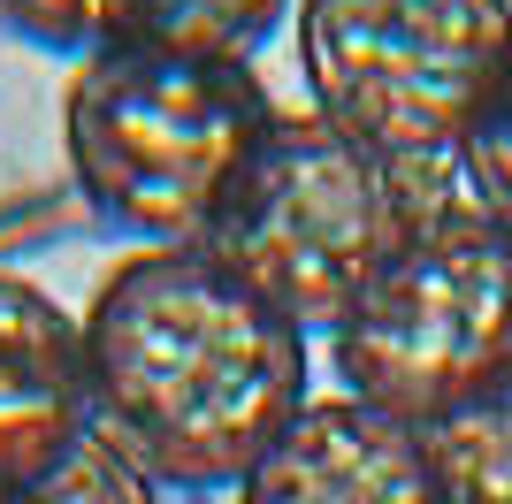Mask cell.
<instances>
[{
  "label": "cell",
  "mask_w": 512,
  "mask_h": 504,
  "mask_svg": "<svg viewBox=\"0 0 512 504\" xmlns=\"http://www.w3.org/2000/svg\"><path fill=\"white\" fill-rule=\"evenodd\" d=\"M92 428L153 489H237L306 413V329L207 245H138L85 314Z\"/></svg>",
  "instance_id": "cell-1"
},
{
  "label": "cell",
  "mask_w": 512,
  "mask_h": 504,
  "mask_svg": "<svg viewBox=\"0 0 512 504\" xmlns=\"http://www.w3.org/2000/svg\"><path fill=\"white\" fill-rule=\"evenodd\" d=\"M276 123L253 62L100 46L69 69L62 153L85 207L138 245H207L214 214Z\"/></svg>",
  "instance_id": "cell-2"
},
{
  "label": "cell",
  "mask_w": 512,
  "mask_h": 504,
  "mask_svg": "<svg viewBox=\"0 0 512 504\" xmlns=\"http://www.w3.org/2000/svg\"><path fill=\"white\" fill-rule=\"evenodd\" d=\"M451 168H398L375 146L344 138L314 107H276L268 138L230 184L207 230V252L260 291L306 336L337 329L383 260L406 245L413 214Z\"/></svg>",
  "instance_id": "cell-3"
},
{
  "label": "cell",
  "mask_w": 512,
  "mask_h": 504,
  "mask_svg": "<svg viewBox=\"0 0 512 504\" xmlns=\"http://www.w3.org/2000/svg\"><path fill=\"white\" fill-rule=\"evenodd\" d=\"M337 390L428 428L512 382V222L451 168L421 199L406 245L329 329Z\"/></svg>",
  "instance_id": "cell-4"
},
{
  "label": "cell",
  "mask_w": 512,
  "mask_h": 504,
  "mask_svg": "<svg viewBox=\"0 0 512 504\" xmlns=\"http://www.w3.org/2000/svg\"><path fill=\"white\" fill-rule=\"evenodd\" d=\"M306 107L398 168H459L512 46V0H299Z\"/></svg>",
  "instance_id": "cell-5"
},
{
  "label": "cell",
  "mask_w": 512,
  "mask_h": 504,
  "mask_svg": "<svg viewBox=\"0 0 512 504\" xmlns=\"http://www.w3.org/2000/svg\"><path fill=\"white\" fill-rule=\"evenodd\" d=\"M237 504H444L421 428L360 398H306L260 466L237 482Z\"/></svg>",
  "instance_id": "cell-6"
},
{
  "label": "cell",
  "mask_w": 512,
  "mask_h": 504,
  "mask_svg": "<svg viewBox=\"0 0 512 504\" xmlns=\"http://www.w3.org/2000/svg\"><path fill=\"white\" fill-rule=\"evenodd\" d=\"M85 428V321L39 283L0 275V489H31Z\"/></svg>",
  "instance_id": "cell-7"
},
{
  "label": "cell",
  "mask_w": 512,
  "mask_h": 504,
  "mask_svg": "<svg viewBox=\"0 0 512 504\" xmlns=\"http://www.w3.org/2000/svg\"><path fill=\"white\" fill-rule=\"evenodd\" d=\"M299 0H107L100 46H169V54H222L253 62L291 23Z\"/></svg>",
  "instance_id": "cell-8"
},
{
  "label": "cell",
  "mask_w": 512,
  "mask_h": 504,
  "mask_svg": "<svg viewBox=\"0 0 512 504\" xmlns=\"http://www.w3.org/2000/svg\"><path fill=\"white\" fill-rule=\"evenodd\" d=\"M444 504H512V382L421 428Z\"/></svg>",
  "instance_id": "cell-9"
},
{
  "label": "cell",
  "mask_w": 512,
  "mask_h": 504,
  "mask_svg": "<svg viewBox=\"0 0 512 504\" xmlns=\"http://www.w3.org/2000/svg\"><path fill=\"white\" fill-rule=\"evenodd\" d=\"M0 504H161V489H153L100 428H85V436L62 451V466H46L31 489H0Z\"/></svg>",
  "instance_id": "cell-10"
},
{
  "label": "cell",
  "mask_w": 512,
  "mask_h": 504,
  "mask_svg": "<svg viewBox=\"0 0 512 504\" xmlns=\"http://www.w3.org/2000/svg\"><path fill=\"white\" fill-rule=\"evenodd\" d=\"M459 176L482 207H497L512 222V46H505V69H497L490 100L474 107L467 123V146H459Z\"/></svg>",
  "instance_id": "cell-11"
},
{
  "label": "cell",
  "mask_w": 512,
  "mask_h": 504,
  "mask_svg": "<svg viewBox=\"0 0 512 504\" xmlns=\"http://www.w3.org/2000/svg\"><path fill=\"white\" fill-rule=\"evenodd\" d=\"M100 8L107 0H0V31L39 54L85 62V54H100Z\"/></svg>",
  "instance_id": "cell-12"
}]
</instances>
